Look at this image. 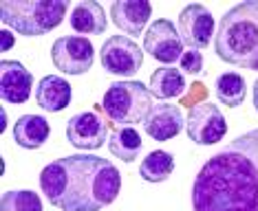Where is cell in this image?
Returning a JSON list of instances; mask_svg holds the SVG:
<instances>
[{
	"instance_id": "1",
	"label": "cell",
	"mask_w": 258,
	"mask_h": 211,
	"mask_svg": "<svg viewBox=\"0 0 258 211\" xmlns=\"http://www.w3.org/2000/svg\"><path fill=\"white\" fill-rule=\"evenodd\" d=\"M195 211H258V128L240 134L199 169Z\"/></svg>"
},
{
	"instance_id": "2",
	"label": "cell",
	"mask_w": 258,
	"mask_h": 211,
	"mask_svg": "<svg viewBox=\"0 0 258 211\" xmlns=\"http://www.w3.org/2000/svg\"><path fill=\"white\" fill-rule=\"evenodd\" d=\"M40 189L62 211H99L117 200L121 174L95 154H71L51 161L40 174Z\"/></svg>"
},
{
	"instance_id": "3",
	"label": "cell",
	"mask_w": 258,
	"mask_h": 211,
	"mask_svg": "<svg viewBox=\"0 0 258 211\" xmlns=\"http://www.w3.org/2000/svg\"><path fill=\"white\" fill-rule=\"evenodd\" d=\"M214 51L221 62L258 73V0L238 3L223 14Z\"/></svg>"
},
{
	"instance_id": "4",
	"label": "cell",
	"mask_w": 258,
	"mask_h": 211,
	"mask_svg": "<svg viewBox=\"0 0 258 211\" xmlns=\"http://www.w3.org/2000/svg\"><path fill=\"white\" fill-rule=\"evenodd\" d=\"M67 9L64 0H5L0 5V20L16 33L36 38L60 27Z\"/></svg>"
},
{
	"instance_id": "5",
	"label": "cell",
	"mask_w": 258,
	"mask_h": 211,
	"mask_svg": "<svg viewBox=\"0 0 258 211\" xmlns=\"http://www.w3.org/2000/svg\"><path fill=\"white\" fill-rule=\"evenodd\" d=\"M102 110L117 126L144 123L152 110V92L142 81L135 79L115 81L104 92Z\"/></svg>"
},
{
	"instance_id": "6",
	"label": "cell",
	"mask_w": 258,
	"mask_h": 211,
	"mask_svg": "<svg viewBox=\"0 0 258 211\" xmlns=\"http://www.w3.org/2000/svg\"><path fill=\"white\" fill-rule=\"evenodd\" d=\"M51 60L64 75H84L95 62V46L82 35H62L51 46Z\"/></svg>"
},
{
	"instance_id": "7",
	"label": "cell",
	"mask_w": 258,
	"mask_h": 211,
	"mask_svg": "<svg viewBox=\"0 0 258 211\" xmlns=\"http://www.w3.org/2000/svg\"><path fill=\"white\" fill-rule=\"evenodd\" d=\"M99 60H102V66L106 73L131 77L144 66V53L139 44H135L131 38L113 35V38L104 40L102 49H99Z\"/></svg>"
},
{
	"instance_id": "8",
	"label": "cell",
	"mask_w": 258,
	"mask_h": 211,
	"mask_svg": "<svg viewBox=\"0 0 258 211\" xmlns=\"http://www.w3.org/2000/svg\"><path fill=\"white\" fill-rule=\"evenodd\" d=\"M185 132L192 139V143L199 145H214L221 143L227 134V121L223 113L210 101H201L195 108H190L185 121Z\"/></svg>"
},
{
	"instance_id": "9",
	"label": "cell",
	"mask_w": 258,
	"mask_h": 211,
	"mask_svg": "<svg viewBox=\"0 0 258 211\" xmlns=\"http://www.w3.org/2000/svg\"><path fill=\"white\" fill-rule=\"evenodd\" d=\"M144 51L155 57L157 62H179L181 55H183V40H181V33L174 27V22L168 20V18L152 20V25L144 35Z\"/></svg>"
},
{
	"instance_id": "10",
	"label": "cell",
	"mask_w": 258,
	"mask_h": 211,
	"mask_svg": "<svg viewBox=\"0 0 258 211\" xmlns=\"http://www.w3.org/2000/svg\"><path fill=\"white\" fill-rule=\"evenodd\" d=\"M67 139L73 148L93 152L104 148L108 137V123L95 110H84V113L73 115L67 123Z\"/></svg>"
},
{
	"instance_id": "11",
	"label": "cell",
	"mask_w": 258,
	"mask_h": 211,
	"mask_svg": "<svg viewBox=\"0 0 258 211\" xmlns=\"http://www.w3.org/2000/svg\"><path fill=\"white\" fill-rule=\"evenodd\" d=\"M179 33L183 44L190 49L201 51L210 44V38L214 35V16L208 7L199 3H192L183 7L179 14Z\"/></svg>"
},
{
	"instance_id": "12",
	"label": "cell",
	"mask_w": 258,
	"mask_h": 211,
	"mask_svg": "<svg viewBox=\"0 0 258 211\" xmlns=\"http://www.w3.org/2000/svg\"><path fill=\"white\" fill-rule=\"evenodd\" d=\"M33 90V75L16 60L0 62V97L7 103H25Z\"/></svg>"
},
{
	"instance_id": "13",
	"label": "cell",
	"mask_w": 258,
	"mask_h": 211,
	"mask_svg": "<svg viewBox=\"0 0 258 211\" xmlns=\"http://www.w3.org/2000/svg\"><path fill=\"white\" fill-rule=\"evenodd\" d=\"M185 128V119L179 106L157 103L152 106L148 119L144 121V130L155 141H170Z\"/></svg>"
},
{
	"instance_id": "14",
	"label": "cell",
	"mask_w": 258,
	"mask_h": 211,
	"mask_svg": "<svg viewBox=\"0 0 258 211\" xmlns=\"http://www.w3.org/2000/svg\"><path fill=\"white\" fill-rule=\"evenodd\" d=\"M150 14L152 7L148 0H117L110 7L113 25L133 38H137L144 31L146 22L150 20Z\"/></svg>"
},
{
	"instance_id": "15",
	"label": "cell",
	"mask_w": 258,
	"mask_h": 211,
	"mask_svg": "<svg viewBox=\"0 0 258 211\" xmlns=\"http://www.w3.org/2000/svg\"><path fill=\"white\" fill-rule=\"evenodd\" d=\"M73 97V88L60 75H44L36 86V101L46 113H62L69 108Z\"/></svg>"
},
{
	"instance_id": "16",
	"label": "cell",
	"mask_w": 258,
	"mask_h": 211,
	"mask_svg": "<svg viewBox=\"0 0 258 211\" xmlns=\"http://www.w3.org/2000/svg\"><path fill=\"white\" fill-rule=\"evenodd\" d=\"M51 134V126L42 115H22L14 123V141L25 150H38L46 143Z\"/></svg>"
},
{
	"instance_id": "17",
	"label": "cell",
	"mask_w": 258,
	"mask_h": 211,
	"mask_svg": "<svg viewBox=\"0 0 258 211\" xmlns=\"http://www.w3.org/2000/svg\"><path fill=\"white\" fill-rule=\"evenodd\" d=\"M69 25L73 27V31L86 33V35H102L108 27L106 11L99 3L86 0V3H78L71 9L69 16Z\"/></svg>"
},
{
	"instance_id": "18",
	"label": "cell",
	"mask_w": 258,
	"mask_h": 211,
	"mask_svg": "<svg viewBox=\"0 0 258 211\" xmlns=\"http://www.w3.org/2000/svg\"><path fill=\"white\" fill-rule=\"evenodd\" d=\"M148 90L152 92V97H157V99L181 97L185 92V77H183V73L177 70L174 66L157 68L155 73L150 75Z\"/></svg>"
},
{
	"instance_id": "19",
	"label": "cell",
	"mask_w": 258,
	"mask_h": 211,
	"mask_svg": "<svg viewBox=\"0 0 258 211\" xmlns=\"http://www.w3.org/2000/svg\"><path fill=\"white\" fill-rule=\"evenodd\" d=\"M142 148H144V141L133 126H119L117 130H113V134H110V139H108L110 154L117 156L124 163L137 161Z\"/></svg>"
},
{
	"instance_id": "20",
	"label": "cell",
	"mask_w": 258,
	"mask_h": 211,
	"mask_svg": "<svg viewBox=\"0 0 258 211\" xmlns=\"http://www.w3.org/2000/svg\"><path fill=\"white\" fill-rule=\"evenodd\" d=\"M174 172V156L163 150H152L139 165V176L146 183H163Z\"/></svg>"
},
{
	"instance_id": "21",
	"label": "cell",
	"mask_w": 258,
	"mask_h": 211,
	"mask_svg": "<svg viewBox=\"0 0 258 211\" xmlns=\"http://www.w3.org/2000/svg\"><path fill=\"white\" fill-rule=\"evenodd\" d=\"M214 90H216V97H219L221 103H225L227 108H238V106L245 101V95H247V84H245L243 75L223 73L216 77Z\"/></svg>"
},
{
	"instance_id": "22",
	"label": "cell",
	"mask_w": 258,
	"mask_h": 211,
	"mask_svg": "<svg viewBox=\"0 0 258 211\" xmlns=\"http://www.w3.org/2000/svg\"><path fill=\"white\" fill-rule=\"evenodd\" d=\"M0 211H44V209H42V200H40L36 191L14 189V191L3 193Z\"/></svg>"
},
{
	"instance_id": "23",
	"label": "cell",
	"mask_w": 258,
	"mask_h": 211,
	"mask_svg": "<svg viewBox=\"0 0 258 211\" xmlns=\"http://www.w3.org/2000/svg\"><path fill=\"white\" fill-rule=\"evenodd\" d=\"M181 70L190 75H199L203 70V55L195 49H187L183 55H181Z\"/></svg>"
},
{
	"instance_id": "24",
	"label": "cell",
	"mask_w": 258,
	"mask_h": 211,
	"mask_svg": "<svg viewBox=\"0 0 258 211\" xmlns=\"http://www.w3.org/2000/svg\"><path fill=\"white\" fill-rule=\"evenodd\" d=\"M195 88H197V92H192L190 97H185V99H183V103L192 106V108L197 106V97H205V88H203V84H195Z\"/></svg>"
},
{
	"instance_id": "25",
	"label": "cell",
	"mask_w": 258,
	"mask_h": 211,
	"mask_svg": "<svg viewBox=\"0 0 258 211\" xmlns=\"http://www.w3.org/2000/svg\"><path fill=\"white\" fill-rule=\"evenodd\" d=\"M0 38H3V51H7L11 44H14V38H11V33L7 31V29H3L0 31Z\"/></svg>"
},
{
	"instance_id": "26",
	"label": "cell",
	"mask_w": 258,
	"mask_h": 211,
	"mask_svg": "<svg viewBox=\"0 0 258 211\" xmlns=\"http://www.w3.org/2000/svg\"><path fill=\"white\" fill-rule=\"evenodd\" d=\"M254 108H256V113H258V79L254 81Z\"/></svg>"
}]
</instances>
